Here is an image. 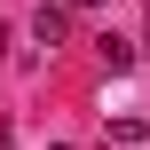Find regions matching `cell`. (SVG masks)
I'll list each match as a JSON object with an SVG mask.
<instances>
[{
    "label": "cell",
    "instance_id": "obj_1",
    "mask_svg": "<svg viewBox=\"0 0 150 150\" xmlns=\"http://www.w3.org/2000/svg\"><path fill=\"white\" fill-rule=\"evenodd\" d=\"M32 40H40V47H63V40H71V8H63V0H47V8L32 16Z\"/></svg>",
    "mask_w": 150,
    "mask_h": 150
},
{
    "label": "cell",
    "instance_id": "obj_2",
    "mask_svg": "<svg viewBox=\"0 0 150 150\" xmlns=\"http://www.w3.org/2000/svg\"><path fill=\"white\" fill-rule=\"evenodd\" d=\"M95 55H103V71H134V40H119V32H103Z\"/></svg>",
    "mask_w": 150,
    "mask_h": 150
},
{
    "label": "cell",
    "instance_id": "obj_3",
    "mask_svg": "<svg viewBox=\"0 0 150 150\" xmlns=\"http://www.w3.org/2000/svg\"><path fill=\"white\" fill-rule=\"evenodd\" d=\"M63 8H71V16H87V8H103V0H63Z\"/></svg>",
    "mask_w": 150,
    "mask_h": 150
}]
</instances>
